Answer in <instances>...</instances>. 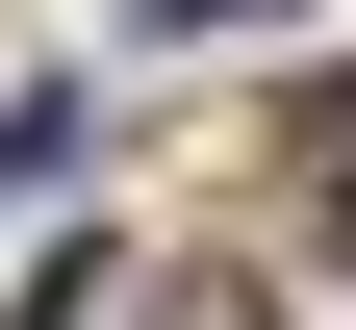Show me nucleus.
Wrapping results in <instances>:
<instances>
[{"mask_svg": "<svg viewBox=\"0 0 356 330\" xmlns=\"http://www.w3.org/2000/svg\"><path fill=\"white\" fill-rule=\"evenodd\" d=\"M280 204H305V229H356V76H305V102H280Z\"/></svg>", "mask_w": 356, "mask_h": 330, "instance_id": "nucleus-1", "label": "nucleus"}, {"mask_svg": "<svg viewBox=\"0 0 356 330\" xmlns=\"http://www.w3.org/2000/svg\"><path fill=\"white\" fill-rule=\"evenodd\" d=\"M51 153H76V102H0V204H51Z\"/></svg>", "mask_w": 356, "mask_h": 330, "instance_id": "nucleus-2", "label": "nucleus"}, {"mask_svg": "<svg viewBox=\"0 0 356 330\" xmlns=\"http://www.w3.org/2000/svg\"><path fill=\"white\" fill-rule=\"evenodd\" d=\"M153 26H280V0H153Z\"/></svg>", "mask_w": 356, "mask_h": 330, "instance_id": "nucleus-3", "label": "nucleus"}]
</instances>
